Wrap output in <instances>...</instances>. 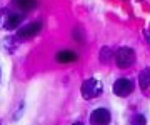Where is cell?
<instances>
[{"label": "cell", "mask_w": 150, "mask_h": 125, "mask_svg": "<svg viewBox=\"0 0 150 125\" xmlns=\"http://www.w3.org/2000/svg\"><path fill=\"white\" fill-rule=\"evenodd\" d=\"M22 20H23V17L20 13H15V12L8 10V8H2L0 10V28H4V30L18 28Z\"/></svg>", "instance_id": "1"}, {"label": "cell", "mask_w": 150, "mask_h": 125, "mask_svg": "<svg viewBox=\"0 0 150 125\" xmlns=\"http://www.w3.org/2000/svg\"><path fill=\"white\" fill-rule=\"evenodd\" d=\"M102 82L97 80V78H87L82 83V97L85 100H92V98L100 97L102 93Z\"/></svg>", "instance_id": "2"}, {"label": "cell", "mask_w": 150, "mask_h": 125, "mask_svg": "<svg viewBox=\"0 0 150 125\" xmlns=\"http://www.w3.org/2000/svg\"><path fill=\"white\" fill-rule=\"evenodd\" d=\"M115 57V64L120 69H127V67H132L135 64V52L129 47H120V49L113 54Z\"/></svg>", "instance_id": "3"}, {"label": "cell", "mask_w": 150, "mask_h": 125, "mask_svg": "<svg viewBox=\"0 0 150 125\" xmlns=\"http://www.w3.org/2000/svg\"><path fill=\"white\" fill-rule=\"evenodd\" d=\"M112 90H113V93H115L117 97L125 98V97H129L130 93L134 92V82L130 80V78H125V77L117 78V80L113 82Z\"/></svg>", "instance_id": "4"}, {"label": "cell", "mask_w": 150, "mask_h": 125, "mask_svg": "<svg viewBox=\"0 0 150 125\" xmlns=\"http://www.w3.org/2000/svg\"><path fill=\"white\" fill-rule=\"evenodd\" d=\"M40 30H42L40 22H30V23H25V25L18 27V30H17V37L20 38V40H28V38L35 37Z\"/></svg>", "instance_id": "5"}, {"label": "cell", "mask_w": 150, "mask_h": 125, "mask_svg": "<svg viewBox=\"0 0 150 125\" xmlns=\"http://www.w3.org/2000/svg\"><path fill=\"white\" fill-rule=\"evenodd\" d=\"M112 115L107 109H97L90 115V124L92 125H110Z\"/></svg>", "instance_id": "6"}, {"label": "cell", "mask_w": 150, "mask_h": 125, "mask_svg": "<svg viewBox=\"0 0 150 125\" xmlns=\"http://www.w3.org/2000/svg\"><path fill=\"white\" fill-rule=\"evenodd\" d=\"M13 5L18 7L22 12H28L37 7V0H13Z\"/></svg>", "instance_id": "7"}, {"label": "cell", "mask_w": 150, "mask_h": 125, "mask_svg": "<svg viewBox=\"0 0 150 125\" xmlns=\"http://www.w3.org/2000/svg\"><path fill=\"white\" fill-rule=\"evenodd\" d=\"M57 60H59L60 64H69V62L77 60V54L72 52V50H62V52L57 54Z\"/></svg>", "instance_id": "8"}, {"label": "cell", "mask_w": 150, "mask_h": 125, "mask_svg": "<svg viewBox=\"0 0 150 125\" xmlns=\"http://www.w3.org/2000/svg\"><path fill=\"white\" fill-rule=\"evenodd\" d=\"M139 83L142 90H147L150 87V69H145V70L140 72L139 75Z\"/></svg>", "instance_id": "9"}, {"label": "cell", "mask_w": 150, "mask_h": 125, "mask_svg": "<svg viewBox=\"0 0 150 125\" xmlns=\"http://www.w3.org/2000/svg\"><path fill=\"white\" fill-rule=\"evenodd\" d=\"M112 57H113V54L108 47H102V49H100V62H102V64H108V62L112 60Z\"/></svg>", "instance_id": "10"}, {"label": "cell", "mask_w": 150, "mask_h": 125, "mask_svg": "<svg viewBox=\"0 0 150 125\" xmlns=\"http://www.w3.org/2000/svg\"><path fill=\"white\" fill-rule=\"evenodd\" d=\"M147 124V120H145V117L142 114H137L132 117V122H130V125H145Z\"/></svg>", "instance_id": "11"}, {"label": "cell", "mask_w": 150, "mask_h": 125, "mask_svg": "<svg viewBox=\"0 0 150 125\" xmlns=\"http://www.w3.org/2000/svg\"><path fill=\"white\" fill-rule=\"evenodd\" d=\"M144 35H145V38H147V42L150 44V32H144Z\"/></svg>", "instance_id": "12"}, {"label": "cell", "mask_w": 150, "mask_h": 125, "mask_svg": "<svg viewBox=\"0 0 150 125\" xmlns=\"http://www.w3.org/2000/svg\"><path fill=\"white\" fill-rule=\"evenodd\" d=\"M74 125H83V124H80V122H77V124H74Z\"/></svg>", "instance_id": "13"}, {"label": "cell", "mask_w": 150, "mask_h": 125, "mask_svg": "<svg viewBox=\"0 0 150 125\" xmlns=\"http://www.w3.org/2000/svg\"><path fill=\"white\" fill-rule=\"evenodd\" d=\"M0 78H2V72H0Z\"/></svg>", "instance_id": "14"}]
</instances>
